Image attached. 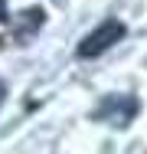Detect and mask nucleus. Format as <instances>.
Segmentation results:
<instances>
[{
    "label": "nucleus",
    "mask_w": 147,
    "mask_h": 154,
    "mask_svg": "<svg viewBox=\"0 0 147 154\" xmlns=\"http://www.w3.org/2000/svg\"><path fill=\"white\" fill-rule=\"evenodd\" d=\"M3 95H7V89H3V82H0V102H3Z\"/></svg>",
    "instance_id": "7ed1b4c3"
},
{
    "label": "nucleus",
    "mask_w": 147,
    "mask_h": 154,
    "mask_svg": "<svg viewBox=\"0 0 147 154\" xmlns=\"http://www.w3.org/2000/svg\"><path fill=\"white\" fill-rule=\"evenodd\" d=\"M3 20H10V17H7V3L0 0V23H3Z\"/></svg>",
    "instance_id": "f03ea898"
},
{
    "label": "nucleus",
    "mask_w": 147,
    "mask_h": 154,
    "mask_svg": "<svg viewBox=\"0 0 147 154\" xmlns=\"http://www.w3.org/2000/svg\"><path fill=\"white\" fill-rule=\"evenodd\" d=\"M121 36H124V23H121V20H105V23H98V26L79 43V56H82V59H95V56H101L108 46H115Z\"/></svg>",
    "instance_id": "f257e3e1"
}]
</instances>
